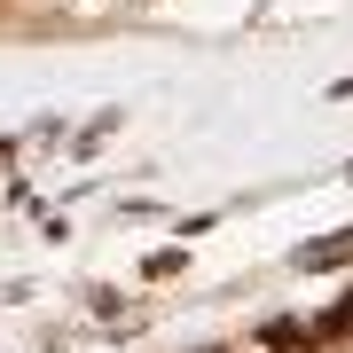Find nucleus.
Masks as SVG:
<instances>
[{
	"mask_svg": "<svg viewBox=\"0 0 353 353\" xmlns=\"http://www.w3.org/2000/svg\"><path fill=\"white\" fill-rule=\"evenodd\" d=\"M259 338H267V345H275V353H299V345H306V338H299V322H267V330H259Z\"/></svg>",
	"mask_w": 353,
	"mask_h": 353,
	"instance_id": "f257e3e1",
	"label": "nucleus"
},
{
	"mask_svg": "<svg viewBox=\"0 0 353 353\" xmlns=\"http://www.w3.org/2000/svg\"><path fill=\"white\" fill-rule=\"evenodd\" d=\"M330 338H353V299L338 306V314H330Z\"/></svg>",
	"mask_w": 353,
	"mask_h": 353,
	"instance_id": "f03ea898",
	"label": "nucleus"
}]
</instances>
